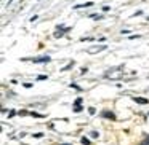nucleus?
<instances>
[{"instance_id":"obj_2","label":"nucleus","mask_w":149,"mask_h":145,"mask_svg":"<svg viewBox=\"0 0 149 145\" xmlns=\"http://www.w3.org/2000/svg\"><path fill=\"white\" fill-rule=\"evenodd\" d=\"M29 61L36 62V64H47V62L52 61V58H50V56H40V58H32V59H29Z\"/></svg>"},{"instance_id":"obj_7","label":"nucleus","mask_w":149,"mask_h":145,"mask_svg":"<svg viewBox=\"0 0 149 145\" xmlns=\"http://www.w3.org/2000/svg\"><path fill=\"white\" fill-rule=\"evenodd\" d=\"M82 110H84L82 104H75V102H74V109H72V112H74V113H80Z\"/></svg>"},{"instance_id":"obj_15","label":"nucleus","mask_w":149,"mask_h":145,"mask_svg":"<svg viewBox=\"0 0 149 145\" xmlns=\"http://www.w3.org/2000/svg\"><path fill=\"white\" fill-rule=\"evenodd\" d=\"M71 88H74V89H77V91H82V88H80V86H77L75 83H71Z\"/></svg>"},{"instance_id":"obj_12","label":"nucleus","mask_w":149,"mask_h":145,"mask_svg":"<svg viewBox=\"0 0 149 145\" xmlns=\"http://www.w3.org/2000/svg\"><path fill=\"white\" fill-rule=\"evenodd\" d=\"M82 144H84V145H90V139H87V137H82Z\"/></svg>"},{"instance_id":"obj_5","label":"nucleus","mask_w":149,"mask_h":145,"mask_svg":"<svg viewBox=\"0 0 149 145\" xmlns=\"http://www.w3.org/2000/svg\"><path fill=\"white\" fill-rule=\"evenodd\" d=\"M69 30H71V27H66L64 30H56L55 32V38H61L63 35H64V34H68Z\"/></svg>"},{"instance_id":"obj_3","label":"nucleus","mask_w":149,"mask_h":145,"mask_svg":"<svg viewBox=\"0 0 149 145\" xmlns=\"http://www.w3.org/2000/svg\"><path fill=\"white\" fill-rule=\"evenodd\" d=\"M101 116H103V118H109V120H116V113H112L111 110H103V112H101Z\"/></svg>"},{"instance_id":"obj_21","label":"nucleus","mask_w":149,"mask_h":145,"mask_svg":"<svg viewBox=\"0 0 149 145\" xmlns=\"http://www.w3.org/2000/svg\"><path fill=\"white\" fill-rule=\"evenodd\" d=\"M143 145H149V135L144 139V142H143Z\"/></svg>"},{"instance_id":"obj_18","label":"nucleus","mask_w":149,"mask_h":145,"mask_svg":"<svg viewBox=\"0 0 149 145\" xmlns=\"http://www.w3.org/2000/svg\"><path fill=\"white\" fill-rule=\"evenodd\" d=\"M37 80H47V75H39V77H37Z\"/></svg>"},{"instance_id":"obj_4","label":"nucleus","mask_w":149,"mask_h":145,"mask_svg":"<svg viewBox=\"0 0 149 145\" xmlns=\"http://www.w3.org/2000/svg\"><path fill=\"white\" fill-rule=\"evenodd\" d=\"M101 49H106V45H100V46H93V48H88L87 49V53H98V51H101Z\"/></svg>"},{"instance_id":"obj_16","label":"nucleus","mask_w":149,"mask_h":145,"mask_svg":"<svg viewBox=\"0 0 149 145\" xmlns=\"http://www.w3.org/2000/svg\"><path fill=\"white\" fill-rule=\"evenodd\" d=\"M88 113H90V115H95V113H96V110H95L93 107H90V109H88Z\"/></svg>"},{"instance_id":"obj_19","label":"nucleus","mask_w":149,"mask_h":145,"mask_svg":"<svg viewBox=\"0 0 149 145\" xmlns=\"http://www.w3.org/2000/svg\"><path fill=\"white\" fill-rule=\"evenodd\" d=\"M82 100H84V99H82V97H77V99H75L74 102H75V104H82Z\"/></svg>"},{"instance_id":"obj_1","label":"nucleus","mask_w":149,"mask_h":145,"mask_svg":"<svg viewBox=\"0 0 149 145\" xmlns=\"http://www.w3.org/2000/svg\"><path fill=\"white\" fill-rule=\"evenodd\" d=\"M122 75L123 74H122L120 69H111V70H107L106 74H104V77L109 78V80H117V78H120Z\"/></svg>"},{"instance_id":"obj_8","label":"nucleus","mask_w":149,"mask_h":145,"mask_svg":"<svg viewBox=\"0 0 149 145\" xmlns=\"http://www.w3.org/2000/svg\"><path fill=\"white\" fill-rule=\"evenodd\" d=\"M88 7H93V2H87V3H80V5H75V10L77 8H88Z\"/></svg>"},{"instance_id":"obj_14","label":"nucleus","mask_w":149,"mask_h":145,"mask_svg":"<svg viewBox=\"0 0 149 145\" xmlns=\"http://www.w3.org/2000/svg\"><path fill=\"white\" fill-rule=\"evenodd\" d=\"M32 137H36V139H42V137H43V134H42V132H37V134H32Z\"/></svg>"},{"instance_id":"obj_9","label":"nucleus","mask_w":149,"mask_h":145,"mask_svg":"<svg viewBox=\"0 0 149 145\" xmlns=\"http://www.w3.org/2000/svg\"><path fill=\"white\" fill-rule=\"evenodd\" d=\"M90 135H91V139H98L100 137V132L98 131H90Z\"/></svg>"},{"instance_id":"obj_11","label":"nucleus","mask_w":149,"mask_h":145,"mask_svg":"<svg viewBox=\"0 0 149 145\" xmlns=\"http://www.w3.org/2000/svg\"><path fill=\"white\" fill-rule=\"evenodd\" d=\"M72 67H74V62H69V64H68V65H66V67H63V69H61V70H63V72H64V70H69V69H72Z\"/></svg>"},{"instance_id":"obj_13","label":"nucleus","mask_w":149,"mask_h":145,"mask_svg":"<svg viewBox=\"0 0 149 145\" xmlns=\"http://www.w3.org/2000/svg\"><path fill=\"white\" fill-rule=\"evenodd\" d=\"M91 19H103V16H100V14H90Z\"/></svg>"},{"instance_id":"obj_6","label":"nucleus","mask_w":149,"mask_h":145,"mask_svg":"<svg viewBox=\"0 0 149 145\" xmlns=\"http://www.w3.org/2000/svg\"><path fill=\"white\" fill-rule=\"evenodd\" d=\"M132 99L135 100L136 104H148V99H144V97H138V96H133Z\"/></svg>"},{"instance_id":"obj_22","label":"nucleus","mask_w":149,"mask_h":145,"mask_svg":"<svg viewBox=\"0 0 149 145\" xmlns=\"http://www.w3.org/2000/svg\"><path fill=\"white\" fill-rule=\"evenodd\" d=\"M27 113H29V112H26V110H21L19 115H21V116H24V115H27Z\"/></svg>"},{"instance_id":"obj_17","label":"nucleus","mask_w":149,"mask_h":145,"mask_svg":"<svg viewBox=\"0 0 149 145\" xmlns=\"http://www.w3.org/2000/svg\"><path fill=\"white\" fill-rule=\"evenodd\" d=\"M15 115H16V112H15V110H11V112H8V116H10V118H13Z\"/></svg>"},{"instance_id":"obj_23","label":"nucleus","mask_w":149,"mask_h":145,"mask_svg":"<svg viewBox=\"0 0 149 145\" xmlns=\"http://www.w3.org/2000/svg\"><path fill=\"white\" fill-rule=\"evenodd\" d=\"M61 145H71V144H61Z\"/></svg>"},{"instance_id":"obj_20","label":"nucleus","mask_w":149,"mask_h":145,"mask_svg":"<svg viewBox=\"0 0 149 145\" xmlns=\"http://www.w3.org/2000/svg\"><path fill=\"white\" fill-rule=\"evenodd\" d=\"M24 88H32V83H23Z\"/></svg>"},{"instance_id":"obj_10","label":"nucleus","mask_w":149,"mask_h":145,"mask_svg":"<svg viewBox=\"0 0 149 145\" xmlns=\"http://www.w3.org/2000/svg\"><path fill=\"white\" fill-rule=\"evenodd\" d=\"M31 115L36 116V118H43V116H45L43 113H37V112H31Z\"/></svg>"}]
</instances>
